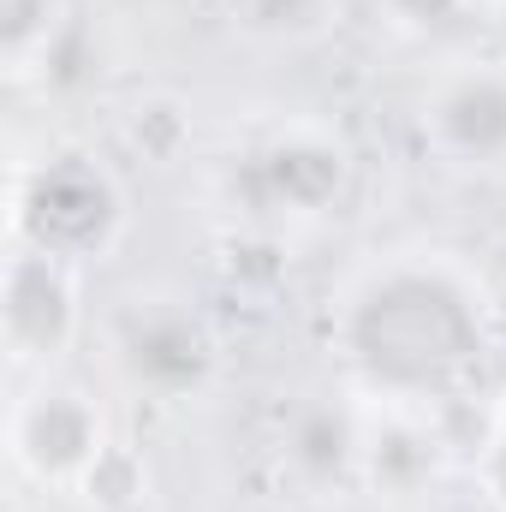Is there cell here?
<instances>
[{
	"label": "cell",
	"instance_id": "9",
	"mask_svg": "<svg viewBox=\"0 0 506 512\" xmlns=\"http://www.w3.org/2000/svg\"><path fill=\"white\" fill-rule=\"evenodd\" d=\"M72 0H0V72L12 84L48 78L54 54L72 42Z\"/></svg>",
	"mask_w": 506,
	"mask_h": 512
},
{
	"label": "cell",
	"instance_id": "12",
	"mask_svg": "<svg viewBox=\"0 0 506 512\" xmlns=\"http://www.w3.org/2000/svg\"><path fill=\"white\" fill-rule=\"evenodd\" d=\"M376 12L387 18V30L399 36H447L453 24H465V12H477V0H376Z\"/></svg>",
	"mask_w": 506,
	"mask_h": 512
},
{
	"label": "cell",
	"instance_id": "2",
	"mask_svg": "<svg viewBox=\"0 0 506 512\" xmlns=\"http://www.w3.org/2000/svg\"><path fill=\"white\" fill-rule=\"evenodd\" d=\"M131 191L96 149H42L12 167L6 191V245L48 251L72 268H96L126 245Z\"/></svg>",
	"mask_w": 506,
	"mask_h": 512
},
{
	"label": "cell",
	"instance_id": "13",
	"mask_svg": "<svg viewBox=\"0 0 506 512\" xmlns=\"http://www.w3.org/2000/svg\"><path fill=\"white\" fill-rule=\"evenodd\" d=\"M489 477H506V399H501V429L489 441Z\"/></svg>",
	"mask_w": 506,
	"mask_h": 512
},
{
	"label": "cell",
	"instance_id": "6",
	"mask_svg": "<svg viewBox=\"0 0 506 512\" xmlns=\"http://www.w3.org/2000/svg\"><path fill=\"white\" fill-rule=\"evenodd\" d=\"M84 340V268L30 245H6L0 274V352L12 382L54 376Z\"/></svg>",
	"mask_w": 506,
	"mask_h": 512
},
{
	"label": "cell",
	"instance_id": "7",
	"mask_svg": "<svg viewBox=\"0 0 506 512\" xmlns=\"http://www.w3.org/2000/svg\"><path fill=\"white\" fill-rule=\"evenodd\" d=\"M108 346L120 382L155 405H191L221 370V340L185 298H131Z\"/></svg>",
	"mask_w": 506,
	"mask_h": 512
},
{
	"label": "cell",
	"instance_id": "3",
	"mask_svg": "<svg viewBox=\"0 0 506 512\" xmlns=\"http://www.w3.org/2000/svg\"><path fill=\"white\" fill-rule=\"evenodd\" d=\"M114 417L108 405L72 376H30L12 393V417H6V459L12 471L42 489L72 501L84 489V477L108 459L114 447Z\"/></svg>",
	"mask_w": 506,
	"mask_h": 512
},
{
	"label": "cell",
	"instance_id": "10",
	"mask_svg": "<svg viewBox=\"0 0 506 512\" xmlns=\"http://www.w3.org/2000/svg\"><path fill=\"white\" fill-rule=\"evenodd\" d=\"M227 12L262 48H316L340 24V0H227Z\"/></svg>",
	"mask_w": 506,
	"mask_h": 512
},
{
	"label": "cell",
	"instance_id": "15",
	"mask_svg": "<svg viewBox=\"0 0 506 512\" xmlns=\"http://www.w3.org/2000/svg\"><path fill=\"white\" fill-rule=\"evenodd\" d=\"M477 6H483V0H477Z\"/></svg>",
	"mask_w": 506,
	"mask_h": 512
},
{
	"label": "cell",
	"instance_id": "8",
	"mask_svg": "<svg viewBox=\"0 0 506 512\" xmlns=\"http://www.w3.org/2000/svg\"><path fill=\"white\" fill-rule=\"evenodd\" d=\"M364 429L370 411L346 399H310L292 411L280 435V459L304 489H352L364 483Z\"/></svg>",
	"mask_w": 506,
	"mask_h": 512
},
{
	"label": "cell",
	"instance_id": "11",
	"mask_svg": "<svg viewBox=\"0 0 506 512\" xmlns=\"http://www.w3.org/2000/svg\"><path fill=\"white\" fill-rule=\"evenodd\" d=\"M72 501H114V507H126V501H149V465H143V453L126 447V441H114L108 459L84 477V489H78Z\"/></svg>",
	"mask_w": 506,
	"mask_h": 512
},
{
	"label": "cell",
	"instance_id": "5",
	"mask_svg": "<svg viewBox=\"0 0 506 512\" xmlns=\"http://www.w3.org/2000/svg\"><path fill=\"white\" fill-rule=\"evenodd\" d=\"M411 126L423 155L459 179H506V60L465 54L423 78Z\"/></svg>",
	"mask_w": 506,
	"mask_h": 512
},
{
	"label": "cell",
	"instance_id": "1",
	"mask_svg": "<svg viewBox=\"0 0 506 512\" xmlns=\"http://www.w3.org/2000/svg\"><path fill=\"white\" fill-rule=\"evenodd\" d=\"M334 364L364 411L441 417L483 393L501 316L483 274L453 251H387L334 298Z\"/></svg>",
	"mask_w": 506,
	"mask_h": 512
},
{
	"label": "cell",
	"instance_id": "14",
	"mask_svg": "<svg viewBox=\"0 0 506 512\" xmlns=\"http://www.w3.org/2000/svg\"><path fill=\"white\" fill-rule=\"evenodd\" d=\"M66 512H155L149 501H126V507H114V501H66Z\"/></svg>",
	"mask_w": 506,
	"mask_h": 512
},
{
	"label": "cell",
	"instance_id": "4",
	"mask_svg": "<svg viewBox=\"0 0 506 512\" xmlns=\"http://www.w3.org/2000/svg\"><path fill=\"white\" fill-rule=\"evenodd\" d=\"M352 185V149L328 126L262 131L233 167V209H245L256 233H286L340 209Z\"/></svg>",
	"mask_w": 506,
	"mask_h": 512
}]
</instances>
